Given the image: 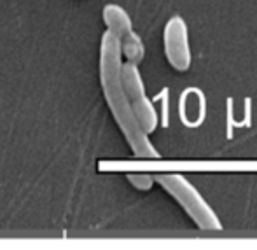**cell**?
<instances>
[{"mask_svg": "<svg viewBox=\"0 0 257 250\" xmlns=\"http://www.w3.org/2000/svg\"><path fill=\"white\" fill-rule=\"evenodd\" d=\"M122 53L119 39L112 32L105 30L100 39V86L107 105L117 122L119 130L124 135L130 149L139 158H158L159 152L151 142L149 135L139 124L133 114L132 103L124 91L121 79Z\"/></svg>", "mask_w": 257, "mask_h": 250, "instance_id": "cell-1", "label": "cell"}, {"mask_svg": "<svg viewBox=\"0 0 257 250\" xmlns=\"http://www.w3.org/2000/svg\"><path fill=\"white\" fill-rule=\"evenodd\" d=\"M154 180L173 198L187 215L193 219L200 229L203 231H220L222 222L215 215L212 206L200 194V191L182 175V173H159Z\"/></svg>", "mask_w": 257, "mask_h": 250, "instance_id": "cell-2", "label": "cell"}, {"mask_svg": "<svg viewBox=\"0 0 257 250\" xmlns=\"http://www.w3.org/2000/svg\"><path fill=\"white\" fill-rule=\"evenodd\" d=\"M121 79L124 91L128 95V100L132 103L133 114H135L139 124L142 126V130L151 135L158 128V112H156L154 103L147 96L146 84H144L142 74L137 63L132 61H122L121 67Z\"/></svg>", "mask_w": 257, "mask_h": 250, "instance_id": "cell-3", "label": "cell"}, {"mask_svg": "<svg viewBox=\"0 0 257 250\" xmlns=\"http://www.w3.org/2000/svg\"><path fill=\"white\" fill-rule=\"evenodd\" d=\"M163 48L166 60L175 70L186 72L191 67L193 56H191L189 30L180 16H173L166 21L163 30Z\"/></svg>", "mask_w": 257, "mask_h": 250, "instance_id": "cell-4", "label": "cell"}, {"mask_svg": "<svg viewBox=\"0 0 257 250\" xmlns=\"http://www.w3.org/2000/svg\"><path fill=\"white\" fill-rule=\"evenodd\" d=\"M102 18L107 30L112 32L119 41H122V39H126L135 32L130 14L126 13L124 7L117 6V4H107L102 11Z\"/></svg>", "mask_w": 257, "mask_h": 250, "instance_id": "cell-5", "label": "cell"}, {"mask_svg": "<svg viewBox=\"0 0 257 250\" xmlns=\"http://www.w3.org/2000/svg\"><path fill=\"white\" fill-rule=\"evenodd\" d=\"M119 44H121V53H122V56L126 58V61H132V63L139 65L140 61L144 60V56H146L144 42H142V39L139 37L137 32H133L132 35H128L126 39L119 41Z\"/></svg>", "mask_w": 257, "mask_h": 250, "instance_id": "cell-6", "label": "cell"}, {"mask_svg": "<svg viewBox=\"0 0 257 250\" xmlns=\"http://www.w3.org/2000/svg\"><path fill=\"white\" fill-rule=\"evenodd\" d=\"M126 179H128V182L139 191H151L156 182L154 175H151V173H128Z\"/></svg>", "mask_w": 257, "mask_h": 250, "instance_id": "cell-7", "label": "cell"}]
</instances>
